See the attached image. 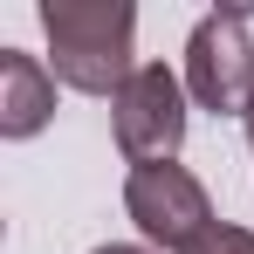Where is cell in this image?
Returning a JSON list of instances; mask_svg holds the SVG:
<instances>
[{"instance_id": "cell-4", "label": "cell", "mask_w": 254, "mask_h": 254, "mask_svg": "<svg viewBox=\"0 0 254 254\" xmlns=\"http://www.w3.org/2000/svg\"><path fill=\"white\" fill-rule=\"evenodd\" d=\"M186 89L213 117H248L254 110V42L248 14H206L186 42Z\"/></svg>"}, {"instance_id": "cell-3", "label": "cell", "mask_w": 254, "mask_h": 254, "mask_svg": "<svg viewBox=\"0 0 254 254\" xmlns=\"http://www.w3.org/2000/svg\"><path fill=\"white\" fill-rule=\"evenodd\" d=\"M110 130H117V151L130 165H165L186 144V89L165 62H144L117 96H110Z\"/></svg>"}, {"instance_id": "cell-7", "label": "cell", "mask_w": 254, "mask_h": 254, "mask_svg": "<svg viewBox=\"0 0 254 254\" xmlns=\"http://www.w3.org/2000/svg\"><path fill=\"white\" fill-rule=\"evenodd\" d=\"M96 254H151V248H124V241H110V248H96Z\"/></svg>"}, {"instance_id": "cell-5", "label": "cell", "mask_w": 254, "mask_h": 254, "mask_svg": "<svg viewBox=\"0 0 254 254\" xmlns=\"http://www.w3.org/2000/svg\"><path fill=\"white\" fill-rule=\"evenodd\" d=\"M55 117V69H42L28 48H0V137H35Z\"/></svg>"}, {"instance_id": "cell-8", "label": "cell", "mask_w": 254, "mask_h": 254, "mask_svg": "<svg viewBox=\"0 0 254 254\" xmlns=\"http://www.w3.org/2000/svg\"><path fill=\"white\" fill-rule=\"evenodd\" d=\"M248 151H254V110H248Z\"/></svg>"}, {"instance_id": "cell-2", "label": "cell", "mask_w": 254, "mask_h": 254, "mask_svg": "<svg viewBox=\"0 0 254 254\" xmlns=\"http://www.w3.org/2000/svg\"><path fill=\"white\" fill-rule=\"evenodd\" d=\"M124 213L137 220V234L151 248H172V254H192L199 234L213 227V199L192 172L165 158V165H130L124 179Z\"/></svg>"}, {"instance_id": "cell-1", "label": "cell", "mask_w": 254, "mask_h": 254, "mask_svg": "<svg viewBox=\"0 0 254 254\" xmlns=\"http://www.w3.org/2000/svg\"><path fill=\"white\" fill-rule=\"evenodd\" d=\"M42 35L55 55V83L83 89V96H117L144 69L137 7H124V0H42Z\"/></svg>"}, {"instance_id": "cell-6", "label": "cell", "mask_w": 254, "mask_h": 254, "mask_svg": "<svg viewBox=\"0 0 254 254\" xmlns=\"http://www.w3.org/2000/svg\"><path fill=\"white\" fill-rule=\"evenodd\" d=\"M192 254H254V234L248 227H227V220H213L206 234H199V248Z\"/></svg>"}]
</instances>
